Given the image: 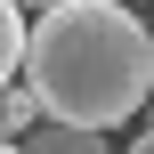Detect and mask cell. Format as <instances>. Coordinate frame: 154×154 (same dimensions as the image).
I'll return each mask as SVG.
<instances>
[{
    "label": "cell",
    "mask_w": 154,
    "mask_h": 154,
    "mask_svg": "<svg viewBox=\"0 0 154 154\" xmlns=\"http://www.w3.org/2000/svg\"><path fill=\"white\" fill-rule=\"evenodd\" d=\"M16 73H24V89L49 122L122 130V122L146 114L154 41L138 24V8H122V0H57V8L24 16Z\"/></svg>",
    "instance_id": "cell-1"
},
{
    "label": "cell",
    "mask_w": 154,
    "mask_h": 154,
    "mask_svg": "<svg viewBox=\"0 0 154 154\" xmlns=\"http://www.w3.org/2000/svg\"><path fill=\"white\" fill-rule=\"evenodd\" d=\"M24 154H106V130H81V122H32V146Z\"/></svg>",
    "instance_id": "cell-2"
},
{
    "label": "cell",
    "mask_w": 154,
    "mask_h": 154,
    "mask_svg": "<svg viewBox=\"0 0 154 154\" xmlns=\"http://www.w3.org/2000/svg\"><path fill=\"white\" fill-rule=\"evenodd\" d=\"M32 122H41L32 89H24V81H0V138H16V130H32Z\"/></svg>",
    "instance_id": "cell-3"
},
{
    "label": "cell",
    "mask_w": 154,
    "mask_h": 154,
    "mask_svg": "<svg viewBox=\"0 0 154 154\" xmlns=\"http://www.w3.org/2000/svg\"><path fill=\"white\" fill-rule=\"evenodd\" d=\"M16 49H24V16L0 0V81H16Z\"/></svg>",
    "instance_id": "cell-4"
},
{
    "label": "cell",
    "mask_w": 154,
    "mask_h": 154,
    "mask_svg": "<svg viewBox=\"0 0 154 154\" xmlns=\"http://www.w3.org/2000/svg\"><path fill=\"white\" fill-rule=\"evenodd\" d=\"M8 8H16V16H41V8H57V0H8Z\"/></svg>",
    "instance_id": "cell-5"
},
{
    "label": "cell",
    "mask_w": 154,
    "mask_h": 154,
    "mask_svg": "<svg viewBox=\"0 0 154 154\" xmlns=\"http://www.w3.org/2000/svg\"><path fill=\"white\" fill-rule=\"evenodd\" d=\"M0 154H24V146H16V138H0Z\"/></svg>",
    "instance_id": "cell-6"
},
{
    "label": "cell",
    "mask_w": 154,
    "mask_h": 154,
    "mask_svg": "<svg viewBox=\"0 0 154 154\" xmlns=\"http://www.w3.org/2000/svg\"><path fill=\"white\" fill-rule=\"evenodd\" d=\"M122 8H138V0H122Z\"/></svg>",
    "instance_id": "cell-7"
}]
</instances>
